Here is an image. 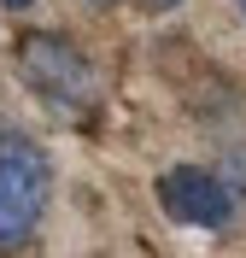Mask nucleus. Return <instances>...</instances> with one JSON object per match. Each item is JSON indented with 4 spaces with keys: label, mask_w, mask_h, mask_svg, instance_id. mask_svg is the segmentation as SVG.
I'll use <instances>...</instances> for the list:
<instances>
[{
    "label": "nucleus",
    "mask_w": 246,
    "mask_h": 258,
    "mask_svg": "<svg viewBox=\"0 0 246 258\" xmlns=\"http://www.w3.org/2000/svg\"><path fill=\"white\" fill-rule=\"evenodd\" d=\"M18 77H24V88L41 100H53V106H65V112H82V106H94L100 100V71L94 59L70 41V35L59 30H24L18 35Z\"/></svg>",
    "instance_id": "f257e3e1"
},
{
    "label": "nucleus",
    "mask_w": 246,
    "mask_h": 258,
    "mask_svg": "<svg viewBox=\"0 0 246 258\" xmlns=\"http://www.w3.org/2000/svg\"><path fill=\"white\" fill-rule=\"evenodd\" d=\"M53 194V159L30 135H0V252L30 246Z\"/></svg>",
    "instance_id": "f03ea898"
},
{
    "label": "nucleus",
    "mask_w": 246,
    "mask_h": 258,
    "mask_svg": "<svg viewBox=\"0 0 246 258\" xmlns=\"http://www.w3.org/2000/svg\"><path fill=\"white\" fill-rule=\"evenodd\" d=\"M0 6H6V12H30L35 0H0Z\"/></svg>",
    "instance_id": "39448f33"
},
{
    "label": "nucleus",
    "mask_w": 246,
    "mask_h": 258,
    "mask_svg": "<svg viewBox=\"0 0 246 258\" xmlns=\"http://www.w3.org/2000/svg\"><path fill=\"white\" fill-rule=\"evenodd\" d=\"M152 194H158L164 217H176V223H188V229H223L234 217L229 182L211 176V170H199V164H170V170H158Z\"/></svg>",
    "instance_id": "7ed1b4c3"
},
{
    "label": "nucleus",
    "mask_w": 246,
    "mask_h": 258,
    "mask_svg": "<svg viewBox=\"0 0 246 258\" xmlns=\"http://www.w3.org/2000/svg\"><path fill=\"white\" fill-rule=\"evenodd\" d=\"M234 6H240V12H246V0H234Z\"/></svg>",
    "instance_id": "423d86ee"
},
{
    "label": "nucleus",
    "mask_w": 246,
    "mask_h": 258,
    "mask_svg": "<svg viewBox=\"0 0 246 258\" xmlns=\"http://www.w3.org/2000/svg\"><path fill=\"white\" fill-rule=\"evenodd\" d=\"M88 6H117V0H88ZM135 6H147V12H176L182 0H135Z\"/></svg>",
    "instance_id": "20e7f679"
}]
</instances>
